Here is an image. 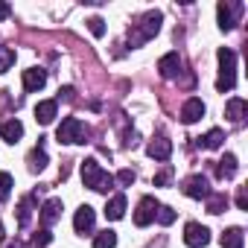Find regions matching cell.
Here are the masks:
<instances>
[{
    "label": "cell",
    "instance_id": "52a82bcc",
    "mask_svg": "<svg viewBox=\"0 0 248 248\" xmlns=\"http://www.w3.org/2000/svg\"><path fill=\"white\" fill-rule=\"evenodd\" d=\"M181 190H184V196H190V199H207V196L213 193V190H210V181H207L204 175H190V178H184Z\"/></svg>",
    "mask_w": 248,
    "mask_h": 248
},
{
    "label": "cell",
    "instance_id": "6da1fadb",
    "mask_svg": "<svg viewBox=\"0 0 248 248\" xmlns=\"http://www.w3.org/2000/svg\"><path fill=\"white\" fill-rule=\"evenodd\" d=\"M161 21H164V15L158 9L143 12L138 18V24H132V30H129V47H140V44L152 41L158 35V30H161Z\"/></svg>",
    "mask_w": 248,
    "mask_h": 248
},
{
    "label": "cell",
    "instance_id": "83f0119b",
    "mask_svg": "<svg viewBox=\"0 0 248 248\" xmlns=\"http://www.w3.org/2000/svg\"><path fill=\"white\" fill-rule=\"evenodd\" d=\"M9 193H12V175L9 172H0V202L9 199Z\"/></svg>",
    "mask_w": 248,
    "mask_h": 248
},
{
    "label": "cell",
    "instance_id": "277c9868",
    "mask_svg": "<svg viewBox=\"0 0 248 248\" xmlns=\"http://www.w3.org/2000/svg\"><path fill=\"white\" fill-rule=\"evenodd\" d=\"M56 138H59V143H85L88 129H85V123L79 117H64L59 132H56Z\"/></svg>",
    "mask_w": 248,
    "mask_h": 248
},
{
    "label": "cell",
    "instance_id": "5b68a950",
    "mask_svg": "<svg viewBox=\"0 0 248 248\" xmlns=\"http://www.w3.org/2000/svg\"><path fill=\"white\" fill-rule=\"evenodd\" d=\"M242 15V3H219L216 6V18H219V30L222 32H231L233 27H236V18Z\"/></svg>",
    "mask_w": 248,
    "mask_h": 248
},
{
    "label": "cell",
    "instance_id": "4316f807",
    "mask_svg": "<svg viewBox=\"0 0 248 248\" xmlns=\"http://www.w3.org/2000/svg\"><path fill=\"white\" fill-rule=\"evenodd\" d=\"M155 219H158L161 225H172V222H175V210H172V207H167V204H158Z\"/></svg>",
    "mask_w": 248,
    "mask_h": 248
},
{
    "label": "cell",
    "instance_id": "5bb4252c",
    "mask_svg": "<svg viewBox=\"0 0 248 248\" xmlns=\"http://www.w3.org/2000/svg\"><path fill=\"white\" fill-rule=\"evenodd\" d=\"M146 152H149V158H155V161H170V155H172V140L155 138V140L146 146Z\"/></svg>",
    "mask_w": 248,
    "mask_h": 248
},
{
    "label": "cell",
    "instance_id": "8d00e7d4",
    "mask_svg": "<svg viewBox=\"0 0 248 248\" xmlns=\"http://www.w3.org/2000/svg\"><path fill=\"white\" fill-rule=\"evenodd\" d=\"M6 239V233H3V225H0V242H3Z\"/></svg>",
    "mask_w": 248,
    "mask_h": 248
},
{
    "label": "cell",
    "instance_id": "30bf717a",
    "mask_svg": "<svg viewBox=\"0 0 248 248\" xmlns=\"http://www.w3.org/2000/svg\"><path fill=\"white\" fill-rule=\"evenodd\" d=\"M204 117V102L199 99V96H193V99H187L184 105H181V123H199Z\"/></svg>",
    "mask_w": 248,
    "mask_h": 248
},
{
    "label": "cell",
    "instance_id": "ac0fdd59",
    "mask_svg": "<svg viewBox=\"0 0 248 248\" xmlns=\"http://www.w3.org/2000/svg\"><path fill=\"white\" fill-rule=\"evenodd\" d=\"M27 164H30V172H41L44 167H47V152H44V138H38V146L30 152V158H27Z\"/></svg>",
    "mask_w": 248,
    "mask_h": 248
},
{
    "label": "cell",
    "instance_id": "4dcf8cb0",
    "mask_svg": "<svg viewBox=\"0 0 248 248\" xmlns=\"http://www.w3.org/2000/svg\"><path fill=\"white\" fill-rule=\"evenodd\" d=\"M32 242H35V248H44V245H50V242H53V233H50L47 228H41V231L35 233V239H32Z\"/></svg>",
    "mask_w": 248,
    "mask_h": 248
},
{
    "label": "cell",
    "instance_id": "484cf974",
    "mask_svg": "<svg viewBox=\"0 0 248 248\" xmlns=\"http://www.w3.org/2000/svg\"><path fill=\"white\" fill-rule=\"evenodd\" d=\"M12 64H15V50H9V47H0V73H6Z\"/></svg>",
    "mask_w": 248,
    "mask_h": 248
},
{
    "label": "cell",
    "instance_id": "d6a6232c",
    "mask_svg": "<svg viewBox=\"0 0 248 248\" xmlns=\"http://www.w3.org/2000/svg\"><path fill=\"white\" fill-rule=\"evenodd\" d=\"M236 204H239V210H248V196H245V190H239V196H236Z\"/></svg>",
    "mask_w": 248,
    "mask_h": 248
},
{
    "label": "cell",
    "instance_id": "f1b7e54d",
    "mask_svg": "<svg viewBox=\"0 0 248 248\" xmlns=\"http://www.w3.org/2000/svg\"><path fill=\"white\" fill-rule=\"evenodd\" d=\"M114 181H117V184H123V187H132V184H135V172H132V170H120Z\"/></svg>",
    "mask_w": 248,
    "mask_h": 248
},
{
    "label": "cell",
    "instance_id": "f546056e",
    "mask_svg": "<svg viewBox=\"0 0 248 248\" xmlns=\"http://www.w3.org/2000/svg\"><path fill=\"white\" fill-rule=\"evenodd\" d=\"M88 30H91L96 38H102V35H105V21H102V18H91V21H88Z\"/></svg>",
    "mask_w": 248,
    "mask_h": 248
},
{
    "label": "cell",
    "instance_id": "3957f363",
    "mask_svg": "<svg viewBox=\"0 0 248 248\" xmlns=\"http://www.w3.org/2000/svg\"><path fill=\"white\" fill-rule=\"evenodd\" d=\"M236 85V56L233 50L222 47L219 50V79H216V91L225 93V91H233Z\"/></svg>",
    "mask_w": 248,
    "mask_h": 248
},
{
    "label": "cell",
    "instance_id": "1f68e13d",
    "mask_svg": "<svg viewBox=\"0 0 248 248\" xmlns=\"http://www.w3.org/2000/svg\"><path fill=\"white\" fill-rule=\"evenodd\" d=\"M170 178H172V172H170V170H164V172H158V175H155V181H152V184H155V187H164V184H170Z\"/></svg>",
    "mask_w": 248,
    "mask_h": 248
},
{
    "label": "cell",
    "instance_id": "836d02e7",
    "mask_svg": "<svg viewBox=\"0 0 248 248\" xmlns=\"http://www.w3.org/2000/svg\"><path fill=\"white\" fill-rule=\"evenodd\" d=\"M12 15V9H9V3H3V0H0V21H6Z\"/></svg>",
    "mask_w": 248,
    "mask_h": 248
},
{
    "label": "cell",
    "instance_id": "7c38bea8",
    "mask_svg": "<svg viewBox=\"0 0 248 248\" xmlns=\"http://www.w3.org/2000/svg\"><path fill=\"white\" fill-rule=\"evenodd\" d=\"M44 85H47V70H41V67L24 70V88H27L30 93H38Z\"/></svg>",
    "mask_w": 248,
    "mask_h": 248
},
{
    "label": "cell",
    "instance_id": "603a6c76",
    "mask_svg": "<svg viewBox=\"0 0 248 248\" xmlns=\"http://www.w3.org/2000/svg\"><path fill=\"white\" fill-rule=\"evenodd\" d=\"M228 210V196L225 193H210L207 196V213H225Z\"/></svg>",
    "mask_w": 248,
    "mask_h": 248
},
{
    "label": "cell",
    "instance_id": "ffe728a7",
    "mask_svg": "<svg viewBox=\"0 0 248 248\" xmlns=\"http://www.w3.org/2000/svg\"><path fill=\"white\" fill-rule=\"evenodd\" d=\"M216 175H219L222 181L233 178V175H236V155H231V152H228V155L216 164Z\"/></svg>",
    "mask_w": 248,
    "mask_h": 248
},
{
    "label": "cell",
    "instance_id": "d590c367",
    "mask_svg": "<svg viewBox=\"0 0 248 248\" xmlns=\"http://www.w3.org/2000/svg\"><path fill=\"white\" fill-rule=\"evenodd\" d=\"M6 248H27V245H24V242H21V239H15V242H9V245H6Z\"/></svg>",
    "mask_w": 248,
    "mask_h": 248
},
{
    "label": "cell",
    "instance_id": "2e32d148",
    "mask_svg": "<svg viewBox=\"0 0 248 248\" xmlns=\"http://www.w3.org/2000/svg\"><path fill=\"white\" fill-rule=\"evenodd\" d=\"M62 199H47L44 202V207H41V222H44V228H50L53 222H59V216H62Z\"/></svg>",
    "mask_w": 248,
    "mask_h": 248
},
{
    "label": "cell",
    "instance_id": "d4e9b609",
    "mask_svg": "<svg viewBox=\"0 0 248 248\" xmlns=\"http://www.w3.org/2000/svg\"><path fill=\"white\" fill-rule=\"evenodd\" d=\"M117 245V233L114 231H102L93 236V248H114Z\"/></svg>",
    "mask_w": 248,
    "mask_h": 248
},
{
    "label": "cell",
    "instance_id": "ba28073f",
    "mask_svg": "<svg viewBox=\"0 0 248 248\" xmlns=\"http://www.w3.org/2000/svg\"><path fill=\"white\" fill-rule=\"evenodd\" d=\"M184 242H187L190 248H204V245L210 242V231H207L204 225H199V222H190V225L184 228Z\"/></svg>",
    "mask_w": 248,
    "mask_h": 248
},
{
    "label": "cell",
    "instance_id": "4fadbf2b",
    "mask_svg": "<svg viewBox=\"0 0 248 248\" xmlns=\"http://www.w3.org/2000/svg\"><path fill=\"white\" fill-rule=\"evenodd\" d=\"M0 138H3L6 143H18L24 138V123L21 120H6L0 123Z\"/></svg>",
    "mask_w": 248,
    "mask_h": 248
},
{
    "label": "cell",
    "instance_id": "44dd1931",
    "mask_svg": "<svg viewBox=\"0 0 248 248\" xmlns=\"http://www.w3.org/2000/svg\"><path fill=\"white\" fill-rule=\"evenodd\" d=\"M222 140H225V132H222V129H210L207 135L199 138V146H202V149H219Z\"/></svg>",
    "mask_w": 248,
    "mask_h": 248
},
{
    "label": "cell",
    "instance_id": "9a60e30c",
    "mask_svg": "<svg viewBox=\"0 0 248 248\" xmlns=\"http://www.w3.org/2000/svg\"><path fill=\"white\" fill-rule=\"evenodd\" d=\"M123 216H126V196L117 193V196H111L108 204H105V219L117 222V219H123Z\"/></svg>",
    "mask_w": 248,
    "mask_h": 248
},
{
    "label": "cell",
    "instance_id": "e575fe53",
    "mask_svg": "<svg viewBox=\"0 0 248 248\" xmlns=\"http://www.w3.org/2000/svg\"><path fill=\"white\" fill-rule=\"evenodd\" d=\"M59 93H62V99H67V102H70V99H73V96H76V91H73V88H70V85H67V88H62V91H59Z\"/></svg>",
    "mask_w": 248,
    "mask_h": 248
},
{
    "label": "cell",
    "instance_id": "cb8c5ba5",
    "mask_svg": "<svg viewBox=\"0 0 248 248\" xmlns=\"http://www.w3.org/2000/svg\"><path fill=\"white\" fill-rule=\"evenodd\" d=\"M32 202H35V196H27V199H21V204H18V225H21V228H27V225H30Z\"/></svg>",
    "mask_w": 248,
    "mask_h": 248
},
{
    "label": "cell",
    "instance_id": "d6986e66",
    "mask_svg": "<svg viewBox=\"0 0 248 248\" xmlns=\"http://www.w3.org/2000/svg\"><path fill=\"white\" fill-rule=\"evenodd\" d=\"M245 99H239V96H233V99H228V105H225V117L231 120V123H242V117H245Z\"/></svg>",
    "mask_w": 248,
    "mask_h": 248
},
{
    "label": "cell",
    "instance_id": "8fae6325",
    "mask_svg": "<svg viewBox=\"0 0 248 248\" xmlns=\"http://www.w3.org/2000/svg\"><path fill=\"white\" fill-rule=\"evenodd\" d=\"M158 73H161L164 79H175V76L181 73V59H178V53H167V56H161V62H158Z\"/></svg>",
    "mask_w": 248,
    "mask_h": 248
},
{
    "label": "cell",
    "instance_id": "8992f818",
    "mask_svg": "<svg viewBox=\"0 0 248 248\" xmlns=\"http://www.w3.org/2000/svg\"><path fill=\"white\" fill-rule=\"evenodd\" d=\"M155 213H158V199L155 196H143L138 202V210H135V225L138 228H146L155 222Z\"/></svg>",
    "mask_w": 248,
    "mask_h": 248
},
{
    "label": "cell",
    "instance_id": "e0dca14e",
    "mask_svg": "<svg viewBox=\"0 0 248 248\" xmlns=\"http://www.w3.org/2000/svg\"><path fill=\"white\" fill-rule=\"evenodd\" d=\"M56 111H59V102L56 99H44V102L35 105V120L41 123V126H47V123L56 120Z\"/></svg>",
    "mask_w": 248,
    "mask_h": 248
},
{
    "label": "cell",
    "instance_id": "7a4b0ae2",
    "mask_svg": "<svg viewBox=\"0 0 248 248\" xmlns=\"http://www.w3.org/2000/svg\"><path fill=\"white\" fill-rule=\"evenodd\" d=\"M82 184H85V187H91L93 193L108 196V193L114 190V175H111V172H105L93 158H88V161H82Z\"/></svg>",
    "mask_w": 248,
    "mask_h": 248
},
{
    "label": "cell",
    "instance_id": "9c48e42d",
    "mask_svg": "<svg viewBox=\"0 0 248 248\" xmlns=\"http://www.w3.org/2000/svg\"><path fill=\"white\" fill-rule=\"evenodd\" d=\"M93 222H96V210L91 207V204H82L79 210H76V216H73V228H76V233H91L93 231Z\"/></svg>",
    "mask_w": 248,
    "mask_h": 248
},
{
    "label": "cell",
    "instance_id": "7402d4cb",
    "mask_svg": "<svg viewBox=\"0 0 248 248\" xmlns=\"http://www.w3.org/2000/svg\"><path fill=\"white\" fill-rule=\"evenodd\" d=\"M242 239H245L242 228H228L222 233V248H242Z\"/></svg>",
    "mask_w": 248,
    "mask_h": 248
}]
</instances>
